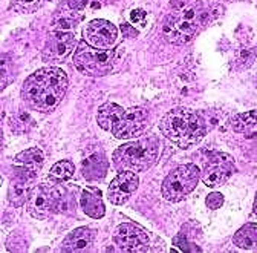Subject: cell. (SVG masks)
<instances>
[{"label": "cell", "instance_id": "6da1fadb", "mask_svg": "<svg viewBox=\"0 0 257 253\" xmlns=\"http://www.w3.org/2000/svg\"><path fill=\"white\" fill-rule=\"evenodd\" d=\"M69 80L60 68L48 66L31 74L22 86V99L28 108L42 114L54 112L68 92Z\"/></svg>", "mask_w": 257, "mask_h": 253}, {"label": "cell", "instance_id": "7a4b0ae2", "mask_svg": "<svg viewBox=\"0 0 257 253\" xmlns=\"http://www.w3.org/2000/svg\"><path fill=\"white\" fill-rule=\"evenodd\" d=\"M219 10L223 8L214 0H210V4L198 0L195 4L176 10V13L170 14L163 25L164 37L175 45H184L190 42L202 28V25L216 19L214 11Z\"/></svg>", "mask_w": 257, "mask_h": 253}, {"label": "cell", "instance_id": "3957f363", "mask_svg": "<svg viewBox=\"0 0 257 253\" xmlns=\"http://www.w3.org/2000/svg\"><path fill=\"white\" fill-rule=\"evenodd\" d=\"M159 129L166 138L178 144L181 149L198 144L207 135L204 118L188 108H175L169 111L161 118Z\"/></svg>", "mask_w": 257, "mask_h": 253}, {"label": "cell", "instance_id": "277c9868", "mask_svg": "<svg viewBox=\"0 0 257 253\" xmlns=\"http://www.w3.org/2000/svg\"><path fill=\"white\" fill-rule=\"evenodd\" d=\"M159 140L156 137H147L137 141H128L119 147L112 155L113 166L118 172H146L158 160Z\"/></svg>", "mask_w": 257, "mask_h": 253}, {"label": "cell", "instance_id": "5b68a950", "mask_svg": "<svg viewBox=\"0 0 257 253\" xmlns=\"http://www.w3.org/2000/svg\"><path fill=\"white\" fill-rule=\"evenodd\" d=\"M75 69L87 77H104L115 65L113 49H96L86 42H80L74 52Z\"/></svg>", "mask_w": 257, "mask_h": 253}, {"label": "cell", "instance_id": "8992f818", "mask_svg": "<svg viewBox=\"0 0 257 253\" xmlns=\"http://www.w3.org/2000/svg\"><path fill=\"white\" fill-rule=\"evenodd\" d=\"M201 171L196 164H181L175 167L163 181L161 192L167 201L178 203L185 200L198 186Z\"/></svg>", "mask_w": 257, "mask_h": 253}, {"label": "cell", "instance_id": "52a82bcc", "mask_svg": "<svg viewBox=\"0 0 257 253\" xmlns=\"http://www.w3.org/2000/svg\"><path fill=\"white\" fill-rule=\"evenodd\" d=\"M61 197H63V194L60 192L57 184L54 186V183L51 186H46V184L34 186V189L31 191V195L28 198V203H26L28 213L32 218L45 219L52 212H57L60 209Z\"/></svg>", "mask_w": 257, "mask_h": 253}, {"label": "cell", "instance_id": "ba28073f", "mask_svg": "<svg viewBox=\"0 0 257 253\" xmlns=\"http://www.w3.org/2000/svg\"><path fill=\"white\" fill-rule=\"evenodd\" d=\"M236 172L234 158L225 152H216L207 158L202 171V181L208 187H219L227 183Z\"/></svg>", "mask_w": 257, "mask_h": 253}, {"label": "cell", "instance_id": "9c48e42d", "mask_svg": "<svg viewBox=\"0 0 257 253\" xmlns=\"http://www.w3.org/2000/svg\"><path fill=\"white\" fill-rule=\"evenodd\" d=\"M77 39L71 31H51L42 51V58L46 63H64L75 49Z\"/></svg>", "mask_w": 257, "mask_h": 253}, {"label": "cell", "instance_id": "30bf717a", "mask_svg": "<svg viewBox=\"0 0 257 253\" xmlns=\"http://www.w3.org/2000/svg\"><path fill=\"white\" fill-rule=\"evenodd\" d=\"M113 242L121 251H147L149 233L135 223H122L113 232Z\"/></svg>", "mask_w": 257, "mask_h": 253}, {"label": "cell", "instance_id": "8fae6325", "mask_svg": "<svg viewBox=\"0 0 257 253\" xmlns=\"http://www.w3.org/2000/svg\"><path fill=\"white\" fill-rule=\"evenodd\" d=\"M84 42L96 49H112L118 40V29L104 19L90 20L83 29Z\"/></svg>", "mask_w": 257, "mask_h": 253}, {"label": "cell", "instance_id": "7c38bea8", "mask_svg": "<svg viewBox=\"0 0 257 253\" xmlns=\"http://www.w3.org/2000/svg\"><path fill=\"white\" fill-rule=\"evenodd\" d=\"M39 174L32 172L26 167L16 166L13 167L11 181L8 186V201L14 207H22L28 203L31 191L34 189V181Z\"/></svg>", "mask_w": 257, "mask_h": 253}, {"label": "cell", "instance_id": "4fadbf2b", "mask_svg": "<svg viewBox=\"0 0 257 253\" xmlns=\"http://www.w3.org/2000/svg\"><path fill=\"white\" fill-rule=\"evenodd\" d=\"M140 186V177L137 172L121 171L109 184L107 198L115 206H122L128 201Z\"/></svg>", "mask_w": 257, "mask_h": 253}, {"label": "cell", "instance_id": "5bb4252c", "mask_svg": "<svg viewBox=\"0 0 257 253\" xmlns=\"http://www.w3.org/2000/svg\"><path fill=\"white\" fill-rule=\"evenodd\" d=\"M147 121H149L147 109H144L141 106L131 108L125 111L122 120L115 128L112 135L118 140H128L132 137H137L147 128Z\"/></svg>", "mask_w": 257, "mask_h": 253}, {"label": "cell", "instance_id": "9a60e30c", "mask_svg": "<svg viewBox=\"0 0 257 253\" xmlns=\"http://www.w3.org/2000/svg\"><path fill=\"white\" fill-rule=\"evenodd\" d=\"M80 206H81L83 212L93 219H100L106 213L103 194L100 189H96V187L87 186L83 189L81 195H80Z\"/></svg>", "mask_w": 257, "mask_h": 253}, {"label": "cell", "instance_id": "2e32d148", "mask_svg": "<svg viewBox=\"0 0 257 253\" xmlns=\"http://www.w3.org/2000/svg\"><path fill=\"white\" fill-rule=\"evenodd\" d=\"M95 242V230L89 227H80L71 232L61 244L63 251H86L90 250Z\"/></svg>", "mask_w": 257, "mask_h": 253}, {"label": "cell", "instance_id": "e0dca14e", "mask_svg": "<svg viewBox=\"0 0 257 253\" xmlns=\"http://www.w3.org/2000/svg\"><path fill=\"white\" fill-rule=\"evenodd\" d=\"M83 11L72 10L66 2H61L52 19V31H72L83 20Z\"/></svg>", "mask_w": 257, "mask_h": 253}, {"label": "cell", "instance_id": "ac0fdd59", "mask_svg": "<svg viewBox=\"0 0 257 253\" xmlns=\"http://www.w3.org/2000/svg\"><path fill=\"white\" fill-rule=\"evenodd\" d=\"M125 111L115 103H104L98 108V112H96V123L101 129L107 131V132H113L115 128L119 124V121L122 120Z\"/></svg>", "mask_w": 257, "mask_h": 253}, {"label": "cell", "instance_id": "d6986e66", "mask_svg": "<svg viewBox=\"0 0 257 253\" xmlns=\"http://www.w3.org/2000/svg\"><path fill=\"white\" fill-rule=\"evenodd\" d=\"M107 174V160L106 155L96 152L87 156L83 161V175L87 181H96L104 178Z\"/></svg>", "mask_w": 257, "mask_h": 253}, {"label": "cell", "instance_id": "ffe728a7", "mask_svg": "<svg viewBox=\"0 0 257 253\" xmlns=\"http://www.w3.org/2000/svg\"><path fill=\"white\" fill-rule=\"evenodd\" d=\"M14 164L16 166L26 167V169H29L32 172L39 174L43 169V164H45V153L39 147L26 149V150H23V152H20V153L16 155Z\"/></svg>", "mask_w": 257, "mask_h": 253}, {"label": "cell", "instance_id": "44dd1931", "mask_svg": "<svg viewBox=\"0 0 257 253\" xmlns=\"http://www.w3.org/2000/svg\"><path fill=\"white\" fill-rule=\"evenodd\" d=\"M234 245L243 250H252L257 248V224L255 223H246L243 224L233 236Z\"/></svg>", "mask_w": 257, "mask_h": 253}, {"label": "cell", "instance_id": "7402d4cb", "mask_svg": "<svg viewBox=\"0 0 257 253\" xmlns=\"http://www.w3.org/2000/svg\"><path fill=\"white\" fill-rule=\"evenodd\" d=\"M75 172V166L72 161L69 160H61L58 163H55L51 171H49V181H52L54 184H60L68 181L74 177Z\"/></svg>", "mask_w": 257, "mask_h": 253}, {"label": "cell", "instance_id": "603a6c76", "mask_svg": "<svg viewBox=\"0 0 257 253\" xmlns=\"http://www.w3.org/2000/svg\"><path fill=\"white\" fill-rule=\"evenodd\" d=\"M255 126H257V109H252V111H248L243 114H237L231 120V128L237 134H246L251 129H254Z\"/></svg>", "mask_w": 257, "mask_h": 253}, {"label": "cell", "instance_id": "cb8c5ba5", "mask_svg": "<svg viewBox=\"0 0 257 253\" xmlns=\"http://www.w3.org/2000/svg\"><path fill=\"white\" fill-rule=\"evenodd\" d=\"M10 126H11V129H13L14 134L23 135V134L31 131V128L34 126V120H32V117L28 112L22 111V112H17V114L13 115V118L10 121Z\"/></svg>", "mask_w": 257, "mask_h": 253}, {"label": "cell", "instance_id": "d4e9b609", "mask_svg": "<svg viewBox=\"0 0 257 253\" xmlns=\"http://www.w3.org/2000/svg\"><path fill=\"white\" fill-rule=\"evenodd\" d=\"M255 58H257L255 49H252V48H240V49L236 52L234 60H233L234 68L239 69V71L246 69V68H249V66L252 65Z\"/></svg>", "mask_w": 257, "mask_h": 253}, {"label": "cell", "instance_id": "484cf974", "mask_svg": "<svg viewBox=\"0 0 257 253\" xmlns=\"http://www.w3.org/2000/svg\"><path fill=\"white\" fill-rule=\"evenodd\" d=\"M46 0H11V8L20 14H32L39 11Z\"/></svg>", "mask_w": 257, "mask_h": 253}, {"label": "cell", "instance_id": "4316f807", "mask_svg": "<svg viewBox=\"0 0 257 253\" xmlns=\"http://www.w3.org/2000/svg\"><path fill=\"white\" fill-rule=\"evenodd\" d=\"M11 66H13V61L10 60V57L2 54V89H5L13 81L14 74H13Z\"/></svg>", "mask_w": 257, "mask_h": 253}, {"label": "cell", "instance_id": "83f0119b", "mask_svg": "<svg viewBox=\"0 0 257 253\" xmlns=\"http://www.w3.org/2000/svg\"><path fill=\"white\" fill-rule=\"evenodd\" d=\"M8 250L11 251H23L26 250V239L22 233H13L7 241Z\"/></svg>", "mask_w": 257, "mask_h": 253}, {"label": "cell", "instance_id": "f1b7e54d", "mask_svg": "<svg viewBox=\"0 0 257 253\" xmlns=\"http://www.w3.org/2000/svg\"><path fill=\"white\" fill-rule=\"evenodd\" d=\"M173 245H178L182 251H201L199 247H193L196 244H193L187 239V235L185 233H179L178 236L173 238Z\"/></svg>", "mask_w": 257, "mask_h": 253}, {"label": "cell", "instance_id": "f546056e", "mask_svg": "<svg viewBox=\"0 0 257 253\" xmlns=\"http://www.w3.org/2000/svg\"><path fill=\"white\" fill-rule=\"evenodd\" d=\"M223 195L220 194V192H211L208 197H207V200H205V204H207V207L208 209H211V210H217V209H220L222 206H223Z\"/></svg>", "mask_w": 257, "mask_h": 253}, {"label": "cell", "instance_id": "4dcf8cb0", "mask_svg": "<svg viewBox=\"0 0 257 253\" xmlns=\"http://www.w3.org/2000/svg\"><path fill=\"white\" fill-rule=\"evenodd\" d=\"M64 2L68 4L69 8L72 10H77V11H83L84 7L89 4V0H64Z\"/></svg>", "mask_w": 257, "mask_h": 253}, {"label": "cell", "instance_id": "1f68e13d", "mask_svg": "<svg viewBox=\"0 0 257 253\" xmlns=\"http://www.w3.org/2000/svg\"><path fill=\"white\" fill-rule=\"evenodd\" d=\"M144 20H146V13L143 10H135L131 13V22L132 23L140 25V23H144Z\"/></svg>", "mask_w": 257, "mask_h": 253}, {"label": "cell", "instance_id": "d6a6232c", "mask_svg": "<svg viewBox=\"0 0 257 253\" xmlns=\"http://www.w3.org/2000/svg\"><path fill=\"white\" fill-rule=\"evenodd\" d=\"M121 31H122V34H124V37H131V39H134V37H137L138 36V31L137 29H134L132 28V25H128V23H124L122 26H121Z\"/></svg>", "mask_w": 257, "mask_h": 253}, {"label": "cell", "instance_id": "836d02e7", "mask_svg": "<svg viewBox=\"0 0 257 253\" xmlns=\"http://www.w3.org/2000/svg\"><path fill=\"white\" fill-rule=\"evenodd\" d=\"M190 2V0H170V5L173 10H181L184 7H187V4Z\"/></svg>", "mask_w": 257, "mask_h": 253}, {"label": "cell", "instance_id": "e575fe53", "mask_svg": "<svg viewBox=\"0 0 257 253\" xmlns=\"http://www.w3.org/2000/svg\"><path fill=\"white\" fill-rule=\"evenodd\" d=\"M254 213L257 215V192H255V198H254Z\"/></svg>", "mask_w": 257, "mask_h": 253}, {"label": "cell", "instance_id": "d590c367", "mask_svg": "<svg viewBox=\"0 0 257 253\" xmlns=\"http://www.w3.org/2000/svg\"><path fill=\"white\" fill-rule=\"evenodd\" d=\"M214 2H217V4H219V0H214Z\"/></svg>", "mask_w": 257, "mask_h": 253}, {"label": "cell", "instance_id": "8d00e7d4", "mask_svg": "<svg viewBox=\"0 0 257 253\" xmlns=\"http://www.w3.org/2000/svg\"><path fill=\"white\" fill-rule=\"evenodd\" d=\"M255 52H257V48H255Z\"/></svg>", "mask_w": 257, "mask_h": 253}]
</instances>
